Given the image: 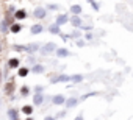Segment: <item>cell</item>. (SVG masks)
<instances>
[{
    "label": "cell",
    "instance_id": "18",
    "mask_svg": "<svg viewBox=\"0 0 133 120\" xmlns=\"http://www.w3.org/2000/svg\"><path fill=\"white\" fill-rule=\"evenodd\" d=\"M33 73H42L44 72V66L42 64H36V66H33Z\"/></svg>",
    "mask_w": 133,
    "mask_h": 120
},
{
    "label": "cell",
    "instance_id": "29",
    "mask_svg": "<svg viewBox=\"0 0 133 120\" xmlns=\"http://www.w3.org/2000/svg\"><path fill=\"white\" fill-rule=\"evenodd\" d=\"M74 120H83V115H82V114H78V115H77Z\"/></svg>",
    "mask_w": 133,
    "mask_h": 120
},
{
    "label": "cell",
    "instance_id": "25",
    "mask_svg": "<svg viewBox=\"0 0 133 120\" xmlns=\"http://www.w3.org/2000/svg\"><path fill=\"white\" fill-rule=\"evenodd\" d=\"M91 6H92V10L99 11V3H97V2H94V0H92V2H91Z\"/></svg>",
    "mask_w": 133,
    "mask_h": 120
},
{
    "label": "cell",
    "instance_id": "26",
    "mask_svg": "<svg viewBox=\"0 0 133 120\" xmlns=\"http://www.w3.org/2000/svg\"><path fill=\"white\" fill-rule=\"evenodd\" d=\"M47 10H53V11H55V10H59V6H58V5H55V3H52V5H49V6H47Z\"/></svg>",
    "mask_w": 133,
    "mask_h": 120
},
{
    "label": "cell",
    "instance_id": "3",
    "mask_svg": "<svg viewBox=\"0 0 133 120\" xmlns=\"http://www.w3.org/2000/svg\"><path fill=\"white\" fill-rule=\"evenodd\" d=\"M69 22H71V25H72L74 28H82V27H83V20L80 19V16H71Z\"/></svg>",
    "mask_w": 133,
    "mask_h": 120
},
{
    "label": "cell",
    "instance_id": "27",
    "mask_svg": "<svg viewBox=\"0 0 133 120\" xmlns=\"http://www.w3.org/2000/svg\"><path fill=\"white\" fill-rule=\"evenodd\" d=\"M42 91H44V87H42V86H36V87H35V92H36V94H41Z\"/></svg>",
    "mask_w": 133,
    "mask_h": 120
},
{
    "label": "cell",
    "instance_id": "6",
    "mask_svg": "<svg viewBox=\"0 0 133 120\" xmlns=\"http://www.w3.org/2000/svg\"><path fill=\"white\" fill-rule=\"evenodd\" d=\"M55 53H56L58 58H68V56H71V51L68 48H56Z\"/></svg>",
    "mask_w": 133,
    "mask_h": 120
},
{
    "label": "cell",
    "instance_id": "24",
    "mask_svg": "<svg viewBox=\"0 0 133 120\" xmlns=\"http://www.w3.org/2000/svg\"><path fill=\"white\" fill-rule=\"evenodd\" d=\"M21 94H22L24 97H25V95H28V87H27V86H24V87L21 89Z\"/></svg>",
    "mask_w": 133,
    "mask_h": 120
},
{
    "label": "cell",
    "instance_id": "28",
    "mask_svg": "<svg viewBox=\"0 0 133 120\" xmlns=\"http://www.w3.org/2000/svg\"><path fill=\"white\" fill-rule=\"evenodd\" d=\"M64 115H66V112H64V111H61V112H58V117H59V118H61V117H64Z\"/></svg>",
    "mask_w": 133,
    "mask_h": 120
},
{
    "label": "cell",
    "instance_id": "33",
    "mask_svg": "<svg viewBox=\"0 0 133 120\" xmlns=\"http://www.w3.org/2000/svg\"><path fill=\"white\" fill-rule=\"evenodd\" d=\"M86 2H89V3H91V2H92V0H86Z\"/></svg>",
    "mask_w": 133,
    "mask_h": 120
},
{
    "label": "cell",
    "instance_id": "7",
    "mask_svg": "<svg viewBox=\"0 0 133 120\" xmlns=\"http://www.w3.org/2000/svg\"><path fill=\"white\" fill-rule=\"evenodd\" d=\"M82 13H83L82 5H71V14L72 16H80Z\"/></svg>",
    "mask_w": 133,
    "mask_h": 120
},
{
    "label": "cell",
    "instance_id": "12",
    "mask_svg": "<svg viewBox=\"0 0 133 120\" xmlns=\"http://www.w3.org/2000/svg\"><path fill=\"white\" fill-rule=\"evenodd\" d=\"M49 31H50L52 34H61V28H59V25H56V24L50 25V27H49Z\"/></svg>",
    "mask_w": 133,
    "mask_h": 120
},
{
    "label": "cell",
    "instance_id": "15",
    "mask_svg": "<svg viewBox=\"0 0 133 120\" xmlns=\"http://www.w3.org/2000/svg\"><path fill=\"white\" fill-rule=\"evenodd\" d=\"M8 64H10L11 69H16V67H19L21 61H19V59H16V58H13V59H10V61H8Z\"/></svg>",
    "mask_w": 133,
    "mask_h": 120
},
{
    "label": "cell",
    "instance_id": "16",
    "mask_svg": "<svg viewBox=\"0 0 133 120\" xmlns=\"http://www.w3.org/2000/svg\"><path fill=\"white\" fill-rule=\"evenodd\" d=\"M8 117H10V120H19L16 109H10V111H8Z\"/></svg>",
    "mask_w": 133,
    "mask_h": 120
},
{
    "label": "cell",
    "instance_id": "32",
    "mask_svg": "<svg viewBox=\"0 0 133 120\" xmlns=\"http://www.w3.org/2000/svg\"><path fill=\"white\" fill-rule=\"evenodd\" d=\"M27 120H33V118H31V117H28V118H27Z\"/></svg>",
    "mask_w": 133,
    "mask_h": 120
},
{
    "label": "cell",
    "instance_id": "2",
    "mask_svg": "<svg viewBox=\"0 0 133 120\" xmlns=\"http://www.w3.org/2000/svg\"><path fill=\"white\" fill-rule=\"evenodd\" d=\"M33 16H35L36 19H44V17L47 16V8H44V6H38V8H35Z\"/></svg>",
    "mask_w": 133,
    "mask_h": 120
},
{
    "label": "cell",
    "instance_id": "1",
    "mask_svg": "<svg viewBox=\"0 0 133 120\" xmlns=\"http://www.w3.org/2000/svg\"><path fill=\"white\" fill-rule=\"evenodd\" d=\"M39 51H41L42 55H50V53L56 51V45H55L53 42H47V44H44V45L39 48Z\"/></svg>",
    "mask_w": 133,
    "mask_h": 120
},
{
    "label": "cell",
    "instance_id": "30",
    "mask_svg": "<svg viewBox=\"0 0 133 120\" xmlns=\"http://www.w3.org/2000/svg\"><path fill=\"white\" fill-rule=\"evenodd\" d=\"M77 45H78V47H83V45H85V42H83V41H78V42H77Z\"/></svg>",
    "mask_w": 133,
    "mask_h": 120
},
{
    "label": "cell",
    "instance_id": "22",
    "mask_svg": "<svg viewBox=\"0 0 133 120\" xmlns=\"http://www.w3.org/2000/svg\"><path fill=\"white\" fill-rule=\"evenodd\" d=\"M69 36H71V39H72V38H75V39H77V38H80L82 34H80V31H78V28H77V31H72Z\"/></svg>",
    "mask_w": 133,
    "mask_h": 120
},
{
    "label": "cell",
    "instance_id": "8",
    "mask_svg": "<svg viewBox=\"0 0 133 120\" xmlns=\"http://www.w3.org/2000/svg\"><path fill=\"white\" fill-rule=\"evenodd\" d=\"M39 50V45L38 44H28V45H24V51H28V53H35Z\"/></svg>",
    "mask_w": 133,
    "mask_h": 120
},
{
    "label": "cell",
    "instance_id": "4",
    "mask_svg": "<svg viewBox=\"0 0 133 120\" xmlns=\"http://www.w3.org/2000/svg\"><path fill=\"white\" fill-rule=\"evenodd\" d=\"M69 19H71V17H69L68 14H58V16H56V19H55V24L61 27V25H64V24H68V22H69Z\"/></svg>",
    "mask_w": 133,
    "mask_h": 120
},
{
    "label": "cell",
    "instance_id": "5",
    "mask_svg": "<svg viewBox=\"0 0 133 120\" xmlns=\"http://www.w3.org/2000/svg\"><path fill=\"white\" fill-rule=\"evenodd\" d=\"M68 81H71V77L69 75H58V77H55V78H52L50 80V83H68Z\"/></svg>",
    "mask_w": 133,
    "mask_h": 120
},
{
    "label": "cell",
    "instance_id": "19",
    "mask_svg": "<svg viewBox=\"0 0 133 120\" xmlns=\"http://www.w3.org/2000/svg\"><path fill=\"white\" fill-rule=\"evenodd\" d=\"M71 81L72 83H80V81H83V75H80V73L78 75H72L71 77Z\"/></svg>",
    "mask_w": 133,
    "mask_h": 120
},
{
    "label": "cell",
    "instance_id": "13",
    "mask_svg": "<svg viewBox=\"0 0 133 120\" xmlns=\"http://www.w3.org/2000/svg\"><path fill=\"white\" fill-rule=\"evenodd\" d=\"M77 104H78V100H77V98H69V100H66V106H68L69 109L74 108V106H77Z\"/></svg>",
    "mask_w": 133,
    "mask_h": 120
},
{
    "label": "cell",
    "instance_id": "9",
    "mask_svg": "<svg viewBox=\"0 0 133 120\" xmlns=\"http://www.w3.org/2000/svg\"><path fill=\"white\" fill-rule=\"evenodd\" d=\"M42 31H44V27L39 25V24H36V25H33V27L30 28V33H31V34H39V33H42Z\"/></svg>",
    "mask_w": 133,
    "mask_h": 120
},
{
    "label": "cell",
    "instance_id": "31",
    "mask_svg": "<svg viewBox=\"0 0 133 120\" xmlns=\"http://www.w3.org/2000/svg\"><path fill=\"white\" fill-rule=\"evenodd\" d=\"M44 120H55V117H45Z\"/></svg>",
    "mask_w": 133,
    "mask_h": 120
},
{
    "label": "cell",
    "instance_id": "23",
    "mask_svg": "<svg viewBox=\"0 0 133 120\" xmlns=\"http://www.w3.org/2000/svg\"><path fill=\"white\" fill-rule=\"evenodd\" d=\"M6 25H8V22H6V20H3V22H2V27H0V30H2L3 33H6V30H8V27H6Z\"/></svg>",
    "mask_w": 133,
    "mask_h": 120
},
{
    "label": "cell",
    "instance_id": "10",
    "mask_svg": "<svg viewBox=\"0 0 133 120\" xmlns=\"http://www.w3.org/2000/svg\"><path fill=\"white\" fill-rule=\"evenodd\" d=\"M42 101H44V95H42V92H41V94H35V97H33V103H35L36 106H39V104H42Z\"/></svg>",
    "mask_w": 133,
    "mask_h": 120
},
{
    "label": "cell",
    "instance_id": "17",
    "mask_svg": "<svg viewBox=\"0 0 133 120\" xmlns=\"http://www.w3.org/2000/svg\"><path fill=\"white\" fill-rule=\"evenodd\" d=\"M10 30H11V33H19V31L22 30V25H21V24H13V25L10 27Z\"/></svg>",
    "mask_w": 133,
    "mask_h": 120
},
{
    "label": "cell",
    "instance_id": "20",
    "mask_svg": "<svg viewBox=\"0 0 133 120\" xmlns=\"http://www.w3.org/2000/svg\"><path fill=\"white\" fill-rule=\"evenodd\" d=\"M28 72H30V69H27V67H21V69H19V77L24 78V77L28 75Z\"/></svg>",
    "mask_w": 133,
    "mask_h": 120
},
{
    "label": "cell",
    "instance_id": "14",
    "mask_svg": "<svg viewBox=\"0 0 133 120\" xmlns=\"http://www.w3.org/2000/svg\"><path fill=\"white\" fill-rule=\"evenodd\" d=\"M14 17H16V19H25V17H27V11H25V10H17L16 14H14Z\"/></svg>",
    "mask_w": 133,
    "mask_h": 120
},
{
    "label": "cell",
    "instance_id": "21",
    "mask_svg": "<svg viewBox=\"0 0 133 120\" xmlns=\"http://www.w3.org/2000/svg\"><path fill=\"white\" fill-rule=\"evenodd\" d=\"M22 112H24V114H27V115H30V114L33 112V108L27 104V106H24V108H22Z\"/></svg>",
    "mask_w": 133,
    "mask_h": 120
},
{
    "label": "cell",
    "instance_id": "11",
    "mask_svg": "<svg viewBox=\"0 0 133 120\" xmlns=\"http://www.w3.org/2000/svg\"><path fill=\"white\" fill-rule=\"evenodd\" d=\"M52 103L53 104H63V103H66V98H64V95H55L52 98Z\"/></svg>",
    "mask_w": 133,
    "mask_h": 120
}]
</instances>
